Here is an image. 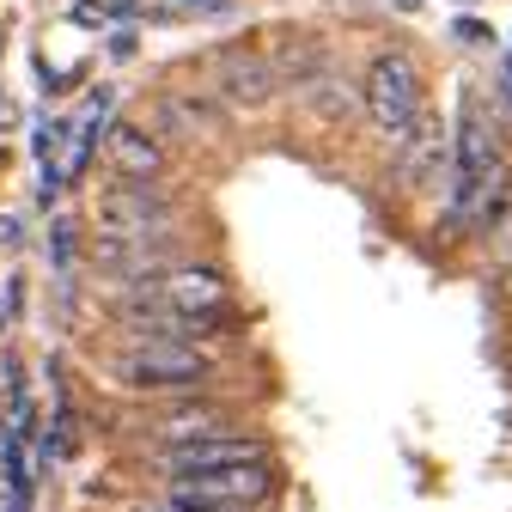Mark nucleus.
<instances>
[{"label": "nucleus", "instance_id": "1", "mask_svg": "<svg viewBox=\"0 0 512 512\" xmlns=\"http://www.w3.org/2000/svg\"><path fill=\"white\" fill-rule=\"evenodd\" d=\"M275 494V470L263 464H226V470H202V476H171L165 500L171 506H202V512H250Z\"/></svg>", "mask_w": 512, "mask_h": 512}, {"label": "nucleus", "instance_id": "2", "mask_svg": "<svg viewBox=\"0 0 512 512\" xmlns=\"http://www.w3.org/2000/svg\"><path fill=\"white\" fill-rule=\"evenodd\" d=\"M208 372H214L208 354H196L177 336H147L128 354H116V378L135 384V391H189V384H202Z\"/></svg>", "mask_w": 512, "mask_h": 512}, {"label": "nucleus", "instance_id": "3", "mask_svg": "<svg viewBox=\"0 0 512 512\" xmlns=\"http://www.w3.org/2000/svg\"><path fill=\"white\" fill-rule=\"evenodd\" d=\"M366 110L391 141H409L421 122V74L409 55H378L366 74Z\"/></svg>", "mask_w": 512, "mask_h": 512}, {"label": "nucleus", "instance_id": "4", "mask_svg": "<svg viewBox=\"0 0 512 512\" xmlns=\"http://www.w3.org/2000/svg\"><path fill=\"white\" fill-rule=\"evenodd\" d=\"M500 165V153H494V135L482 128V110H476V98H464L458 104V153H452V220L470 208V196L488 183V171Z\"/></svg>", "mask_w": 512, "mask_h": 512}, {"label": "nucleus", "instance_id": "5", "mask_svg": "<svg viewBox=\"0 0 512 512\" xmlns=\"http://www.w3.org/2000/svg\"><path fill=\"white\" fill-rule=\"evenodd\" d=\"M165 226H171V202L153 196V183H128V189L98 196V232L110 238H153Z\"/></svg>", "mask_w": 512, "mask_h": 512}, {"label": "nucleus", "instance_id": "6", "mask_svg": "<svg viewBox=\"0 0 512 512\" xmlns=\"http://www.w3.org/2000/svg\"><path fill=\"white\" fill-rule=\"evenodd\" d=\"M269 445L263 439H244V433H208V439H189L165 452L171 476H202V470H226V464H263Z\"/></svg>", "mask_w": 512, "mask_h": 512}, {"label": "nucleus", "instance_id": "7", "mask_svg": "<svg viewBox=\"0 0 512 512\" xmlns=\"http://www.w3.org/2000/svg\"><path fill=\"white\" fill-rule=\"evenodd\" d=\"M159 299L183 317H196V324H214V317L226 311V281L214 269H171L159 281Z\"/></svg>", "mask_w": 512, "mask_h": 512}, {"label": "nucleus", "instance_id": "8", "mask_svg": "<svg viewBox=\"0 0 512 512\" xmlns=\"http://www.w3.org/2000/svg\"><path fill=\"white\" fill-rule=\"evenodd\" d=\"M110 159H116V171H122L128 183H153V177H159V165H165L159 141H153V135H141L135 122L110 128Z\"/></svg>", "mask_w": 512, "mask_h": 512}, {"label": "nucleus", "instance_id": "9", "mask_svg": "<svg viewBox=\"0 0 512 512\" xmlns=\"http://www.w3.org/2000/svg\"><path fill=\"white\" fill-rule=\"evenodd\" d=\"M220 86H226V98L232 104H263L269 98V68H263V61H256V55H226L220 61Z\"/></svg>", "mask_w": 512, "mask_h": 512}, {"label": "nucleus", "instance_id": "10", "mask_svg": "<svg viewBox=\"0 0 512 512\" xmlns=\"http://www.w3.org/2000/svg\"><path fill=\"white\" fill-rule=\"evenodd\" d=\"M409 153H403V177L409 183H427L439 165H445V135H439V128H427V122H415V135L403 141Z\"/></svg>", "mask_w": 512, "mask_h": 512}, {"label": "nucleus", "instance_id": "11", "mask_svg": "<svg viewBox=\"0 0 512 512\" xmlns=\"http://www.w3.org/2000/svg\"><path fill=\"white\" fill-rule=\"evenodd\" d=\"M49 256H55V269H68V256H74V238H68V226H55V232H49Z\"/></svg>", "mask_w": 512, "mask_h": 512}, {"label": "nucleus", "instance_id": "12", "mask_svg": "<svg viewBox=\"0 0 512 512\" xmlns=\"http://www.w3.org/2000/svg\"><path fill=\"white\" fill-rule=\"evenodd\" d=\"M452 37H458V43H488V31H482V25H476V19H464V25H458V31H452Z\"/></svg>", "mask_w": 512, "mask_h": 512}, {"label": "nucleus", "instance_id": "13", "mask_svg": "<svg viewBox=\"0 0 512 512\" xmlns=\"http://www.w3.org/2000/svg\"><path fill=\"white\" fill-rule=\"evenodd\" d=\"M0 244H7V250L19 244V220H13V214H7V220H0Z\"/></svg>", "mask_w": 512, "mask_h": 512}, {"label": "nucleus", "instance_id": "14", "mask_svg": "<svg viewBox=\"0 0 512 512\" xmlns=\"http://www.w3.org/2000/svg\"><path fill=\"white\" fill-rule=\"evenodd\" d=\"M500 98H506V104H512V55H506V61H500Z\"/></svg>", "mask_w": 512, "mask_h": 512}, {"label": "nucleus", "instance_id": "15", "mask_svg": "<svg viewBox=\"0 0 512 512\" xmlns=\"http://www.w3.org/2000/svg\"><path fill=\"white\" fill-rule=\"evenodd\" d=\"M153 512H202V506H171V500H165V506H153Z\"/></svg>", "mask_w": 512, "mask_h": 512}, {"label": "nucleus", "instance_id": "16", "mask_svg": "<svg viewBox=\"0 0 512 512\" xmlns=\"http://www.w3.org/2000/svg\"><path fill=\"white\" fill-rule=\"evenodd\" d=\"M0 317H7V299H0Z\"/></svg>", "mask_w": 512, "mask_h": 512}]
</instances>
